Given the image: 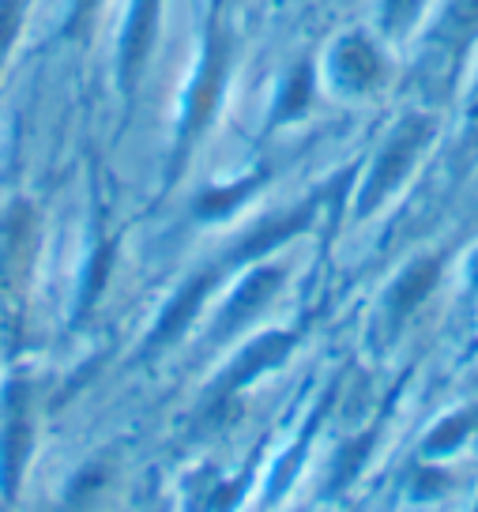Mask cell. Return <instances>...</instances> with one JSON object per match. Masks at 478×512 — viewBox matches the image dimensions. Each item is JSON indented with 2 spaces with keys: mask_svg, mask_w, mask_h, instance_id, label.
Returning a JSON list of instances; mask_svg holds the SVG:
<instances>
[{
  "mask_svg": "<svg viewBox=\"0 0 478 512\" xmlns=\"http://www.w3.org/2000/svg\"><path fill=\"white\" fill-rule=\"evenodd\" d=\"M16 16H19V0H0V53H4L8 38L16 31Z\"/></svg>",
  "mask_w": 478,
  "mask_h": 512,
  "instance_id": "9c48e42d",
  "label": "cell"
},
{
  "mask_svg": "<svg viewBox=\"0 0 478 512\" xmlns=\"http://www.w3.org/2000/svg\"><path fill=\"white\" fill-rule=\"evenodd\" d=\"M57 512H80V509H76V505H68V509H57Z\"/></svg>",
  "mask_w": 478,
  "mask_h": 512,
  "instance_id": "7c38bea8",
  "label": "cell"
},
{
  "mask_svg": "<svg viewBox=\"0 0 478 512\" xmlns=\"http://www.w3.org/2000/svg\"><path fill=\"white\" fill-rule=\"evenodd\" d=\"M433 279H437V264H418L415 272H407V279L396 287V313L403 309H411L426 298V290L433 287Z\"/></svg>",
  "mask_w": 478,
  "mask_h": 512,
  "instance_id": "8992f818",
  "label": "cell"
},
{
  "mask_svg": "<svg viewBox=\"0 0 478 512\" xmlns=\"http://www.w3.org/2000/svg\"><path fill=\"white\" fill-rule=\"evenodd\" d=\"M91 4H95V0H76V23L87 16V8H91Z\"/></svg>",
  "mask_w": 478,
  "mask_h": 512,
  "instance_id": "8fae6325",
  "label": "cell"
},
{
  "mask_svg": "<svg viewBox=\"0 0 478 512\" xmlns=\"http://www.w3.org/2000/svg\"><path fill=\"white\" fill-rule=\"evenodd\" d=\"M283 347H287V339L275 336V339H264V343H256L253 351H249V358H245V366L234 369V381H245L249 373H256L260 366H268V362H275L279 354H283Z\"/></svg>",
  "mask_w": 478,
  "mask_h": 512,
  "instance_id": "ba28073f",
  "label": "cell"
},
{
  "mask_svg": "<svg viewBox=\"0 0 478 512\" xmlns=\"http://www.w3.org/2000/svg\"><path fill=\"white\" fill-rule=\"evenodd\" d=\"M204 287H208V279H196L189 290H185V298H177L174 309L162 317V328H159V336H155V343H162V339H170L181 328V324H189L192 317V309L200 305V294H204Z\"/></svg>",
  "mask_w": 478,
  "mask_h": 512,
  "instance_id": "52a82bcc",
  "label": "cell"
},
{
  "mask_svg": "<svg viewBox=\"0 0 478 512\" xmlns=\"http://www.w3.org/2000/svg\"><path fill=\"white\" fill-rule=\"evenodd\" d=\"M27 448H31V422H27V411H23V392L16 388L12 392V422H8V433H4V482H8V490H16Z\"/></svg>",
  "mask_w": 478,
  "mask_h": 512,
  "instance_id": "7a4b0ae2",
  "label": "cell"
},
{
  "mask_svg": "<svg viewBox=\"0 0 478 512\" xmlns=\"http://www.w3.org/2000/svg\"><path fill=\"white\" fill-rule=\"evenodd\" d=\"M422 136H426V128H418V125H411V128H403L396 140H392V147L384 151V159H381V166H377V174H373V181H369V189H366V208H373L377 200H381L384 192L396 185L399 177H403V170L411 166V159H415V151H418V144H422Z\"/></svg>",
  "mask_w": 478,
  "mask_h": 512,
  "instance_id": "6da1fadb",
  "label": "cell"
},
{
  "mask_svg": "<svg viewBox=\"0 0 478 512\" xmlns=\"http://www.w3.org/2000/svg\"><path fill=\"white\" fill-rule=\"evenodd\" d=\"M373 72H377V61H373L369 46H362V42H347V46L339 49V76L351 83V87L369 83L373 80Z\"/></svg>",
  "mask_w": 478,
  "mask_h": 512,
  "instance_id": "277c9868",
  "label": "cell"
},
{
  "mask_svg": "<svg viewBox=\"0 0 478 512\" xmlns=\"http://www.w3.org/2000/svg\"><path fill=\"white\" fill-rule=\"evenodd\" d=\"M151 23H155V0H140L136 4V12H132V23H128V34H125V80L132 83L136 76V68L144 61L147 46H151Z\"/></svg>",
  "mask_w": 478,
  "mask_h": 512,
  "instance_id": "3957f363",
  "label": "cell"
},
{
  "mask_svg": "<svg viewBox=\"0 0 478 512\" xmlns=\"http://www.w3.org/2000/svg\"><path fill=\"white\" fill-rule=\"evenodd\" d=\"M305 83H309V76H305V72L294 83H290V98L283 102V113H290L294 106H298V102H305Z\"/></svg>",
  "mask_w": 478,
  "mask_h": 512,
  "instance_id": "30bf717a",
  "label": "cell"
},
{
  "mask_svg": "<svg viewBox=\"0 0 478 512\" xmlns=\"http://www.w3.org/2000/svg\"><path fill=\"white\" fill-rule=\"evenodd\" d=\"M275 283H279V275L275 272H256L249 283H245V290L238 294V302L230 305V313H226V328L230 324H238V317H249L256 305L268 298L271 290H275Z\"/></svg>",
  "mask_w": 478,
  "mask_h": 512,
  "instance_id": "5b68a950",
  "label": "cell"
}]
</instances>
